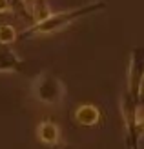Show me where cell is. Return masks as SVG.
Listing matches in <instances>:
<instances>
[{"label": "cell", "instance_id": "7a4b0ae2", "mask_svg": "<svg viewBox=\"0 0 144 149\" xmlns=\"http://www.w3.org/2000/svg\"><path fill=\"white\" fill-rule=\"evenodd\" d=\"M31 95L44 106H60L66 98V86L53 74L40 73L31 82Z\"/></svg>", "mask_w": 144, "mask_h": 149}, {"label": "cell", "instance_id": "9c48e42d", "mask_svg": "<svg viewBox=\"0 0 144 149\" xmlns=\"http://www.w3.org/2000/svg\"><path fill=\"white\" fill-rule=\"evenodd\" d=\"M11 11H13V7H11V2H9V0H0V15L11 13Z\"/></svg>", "mask_w": 144, "mask_h": 149}, {"label": "cell", "instance_id": "30bf717a", "mask_svg": "<svg viewBox=\"0 0 144 149\" xmlns=\"http://www.w3.org/2000/svg\"><path fill=\"white\" fill-rule=\"evenodd\" d=\"M139 100H144V74H142V80L139 86Z\"/></svg>", "mask_w": 144, "mask_h": 149}, {"label": "cell", "instance_id": "ba28073f", "mask_svg": "<svg viewBox=\"0 0 144 149\" xmlns=\"http://www.w3.org/2000/svg\"><path fill=\"white\" fill-rule=\"evenodd\" d=\"M17 29H15L11 24H0V46H9L17 40Z\"/></svg>", "mask_w": 144, "mask_h": 149}, {"label": "cell", "instance_id": "8fae6325", "mask_svg": "<svg viewBox=\"0 0 144 149\" xmlns=\"http://www.w3.org/2000/svg\"><path fill=\"white\" fill-rule=\"evenodd\" d=\"M139 129L140 133H144V115H139Z\"/></svg>", "mask_w": 144, "mask_h": 149}, {"label": "cell", "instance_id": "52a82bcc", "mask_svg": "<svg viewBox=\"0 0 144 149\" xmlns=\"http://www.w3.org/2000/svg\"><path fill=\"white\" fill-rule=\"evenodd\" d=\"M20 65L22 60L11 47L0 46V73H18Z\"/></svg>", "mask_w": 144, "mask_h": 149}, {"label": "cell", "instance_id": "6da1fadb", "mask_svg": "<svg viewBox=\"0 0 144 149\" xmlns=\"http://www.w3.org/2000/svg\"><path fill=\"white\" fill-rule=\"evenodd\" d=\"M106 6V0H93L89 4L73 7V9H66V11H57L53 13L51 17H48L46 20L37 22V24H31L29 27H26L22 35H37V36H49L64 31L67 26H71L73 22H77L80 18L88 17V15H93L97 11H100Z\"/></svg>", "mask_w": 144, "mask_h": 149}, {"label": "cell", "instance_id": "8992f818", "mask_svg": "<svg viewBox=\"0 0 144 149\" xmlns=\"http://www.w3.org/2000/svg\"><path fill=\"white\" fill-rule=\"evenodd\" d=\"M73 120L84 127H93L100 122V109L93 104H80L73 113Z\"/></svg>", "mask_w": 144, "mask_h": 149}, {"label": "cell", "instance_id": "5b68a950", "mask_svg": "<svg viewBox=\"0 0 144 149\" xmlns=\"http://www.w3.org/2000/svg\"><path fill=\"white\" fill-rule=\"evenodd\" d=\"M60 127L57 122L53 120H42L39 125H37V138L39 142H42L44 146H58L60 144Z\"/></svg>", "mask_w": 144, "mask_h": 149}, {"label": "cell", "instance_id": "277c9868", "mask_svg": "<svg viewBox=\"0 0 144 149\" xmlns=\"http://www.w3.org/2000/svg\"><path fill=\"white\" fill-rule=\"evenodd\" d=\"M144 74V47L131 51L130 55V68H128V87L126 93L135 102H139V86Z\"/></svg>", "mask_w": 144, "mask_h": 149}, {"label": "cell", "instance_id": "3957f363", "mask_svg": "<svg viewBox=\"0 0 144 149\" xmlns=\"http://www.w3.org/2000/svg\"><path fill=\"white\" fill-rule=\"evenodd\" d=\"M139 102H135L128 93L120 96V113L124 120V129H126V142L128 149H139V140H140V129H139Z\"/></svg>", "mask_w": 144, "mask_h": 149}]
</instances>
